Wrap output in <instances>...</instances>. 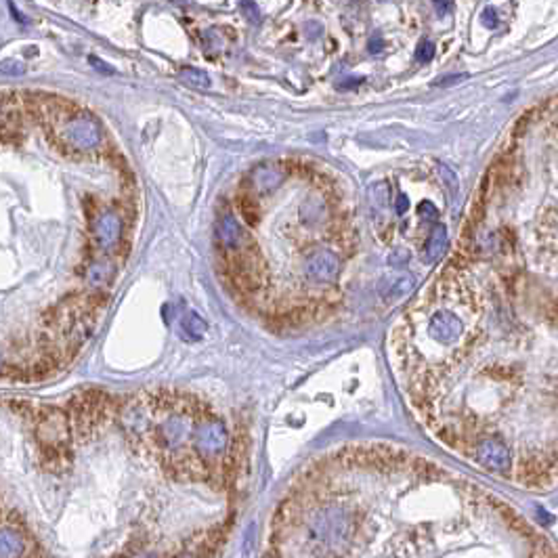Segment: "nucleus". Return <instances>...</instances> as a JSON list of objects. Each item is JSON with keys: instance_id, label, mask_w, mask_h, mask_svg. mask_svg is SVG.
I'll list each match as a JSON object with an SVG mask.
<instances>
[{"instance_id": "27", "label": "nucleus", "mask_w": 558, "mask_h": 558, "mask_svg": "<svg viewBox=\"0 0 558 558\" xmlns=\"http://www.w3.org/2000/svg\"><path fill=\"white\" fill-rule=\"evenodd\" d=\"M395 208H397V214H405L407 208H410V198L405 193H399L397 202H395Z\"/></svg>"}, {"instance_id": "22", "label": "nucleus", "mask_w": 558, "mask_h": 558, "mask_svg": "<svg viewBox=\"0 0 558 558\" xmlns=\"http://www.w3.org/2000/svg\"><path fill=\"white\" fill-rule=\"evenodd\" d=\"M481 21H483V26H485V28H489V30L497 28V24H499V19H497V11H495L493 6H487V9L483 11V17H481Z\"/></svg>"}, {"instance_id": "13", "label": "nucleus", "mask_w": 558, "mask_h": 558, "mask_svg": "<svg viewBox=\"0 0 558 558\" xmlns=\"http://www.w3.org/2000/svg\"><path fill=\"white\" fill-rule=\"evenodd\" d=\"M113 273H116V269L109 260H93L84 273V279L93 290H101L105 283L113 278Z\"/></svg>"}, {"instance_id": "2", "label": "nucleus", "mask_w": 558, "mask_h": 558, "mask_svg": "<svg viewBox=\"0 0 558 558\" xmlns=\"http://www.w3.org/2000/svg\"><path fill=\"white\" fill-rule=\"evenodd\" d=\"M34 435L40 450V460L57 470L70 462V416L57 407L34 410Z\"/></svg>"}, {"instance_id": "12", "label": "nucleus", "mask_w": 558, "mask_h": 558, "mask_svg": "<svg viewBox=\"0 0 558 558\" xmlns=\"http://www.w3.org/2000/svg\"><path fill=\"white\" fill-rule=\"evenodd\" d=\"M418 285V279L414 278L412 273H403V275H395V278H386L380 283V294L384 298H397L403 296L407 292H414Z\"/></svg>"}, {"instance_id": "29", "label": "nucleus", "mask_w": 558, "mask_h": 558, "mask_svg": "<svg viewBox=\"0 0 558 558\" xmlns=\"http://www.w3.org/2000/svg\"><path fill=\"white\" fill-rule=\"evenodd\" d=\"M464 78H466V73H455V76H447V78L437 80V84H439V86H450L452 82H460V80H464Z\"/></svg>"}, {"instance_id": "5", "label": "nucleus", "mask_w": 558, "mask_h": 558, "mask_svg": "<svg viewBox=\"0 0 558 558\" xmlns=\"http://www.w3.org/2000/svg\"><path fill=\"white\" fill-rule=\"evenodd\" d=\"M93 242L101 250H113L122 240V216L107 208L93 218Z\"/></svg>"}, {"instance_id": "20", "label": "nucleus", "mask_w": 558, "mask_h": 558, "mask_svg": "<svg viewBox=\"0 0 558 558\" xmlns=\"http://www.w3.org/2000/svg\"><path fill=\"white\" fill-rule=\"evenodd\" d=\"M435 57V44L430 40H420L416 46V61L418 64H428Z\"/></svg>"}, {"instance_id": "11", "label": "nucleus", "mask_w": 558, "mask_h": 558, "mask_svg": "<svg viewBox=\"0 0 558 558\" xmlns=\"http://www.w3.org/2000/svg\"><path fill=\"white\" fill-rule=\"evenodd\" d=\"M28 554V542L17 527L0 529V557H24Z\"/></svg>"}, {"instance_id": "28", "label": "nucleus", "mask_w": 558, "mask_h": 558, "mask_svg": "<svg viewBox=\"0 0 558 558\" xmlns=\"http://www.w3.org/2000/svg\"><path fill=\"white\" fill-rule=\"evenodd\" d=\"M432 4L439 15H447L452 11V0H432Z\"/></svg>"}, {"instance_id": "7", "label": "nucleus", "mask_w": 558, "mask_h": 558, "mask_svg": "<svg viewBox=\"0 0 558 558\" xmlns=\"http://www.w3.org/2000/svg\"><path fill=\"white\" fill-rule=\"evenodd\" d=\"M464 332V323L452 311H437L428 319V336L439 345H454Z\"/></svg>"}, {"instance_id": "30", "label": "nucleus", "mask_w": 558, "mask_h": 558, "mask_svg": "<svg viewBox=\"0 0 558 558\" xmlns=\"http://www.w3.org/2000/svg\"><path fill=\"white\" fill-rule=\"evenodd\" d=\"M88 61H91V64H93V66H95V68H97V70L103 71V73H113V70H111V68H109V66H107V64H103V61H99V59H97V57H91V59H88Z\"/></svg>"}, {"instance_id": "10", "label": "nucleus", "mask_w": 558, "mask_h": 558, "mask_svg": "<svg viewBox=\"0 0 558 558\" xmlns=\"http://www.w3.org/2000/svg\"><path fill=\"white\" fill-rule=\"evenodd\" d=\"M285 176H288V173L279 164H260L248 176V187H250L248 191H254V193L275 191L281 187Z\"/></svg>"}, {"instance_id": "26", "label": "nucleus", "mask_w": 558, "mask_h": 558, "mask_svg": "<svg viewBox=\"0 0 558 558\" xmlns=\"http://www.w3.org/2000/svg\"><path fill=\"white\" fill-rule=\"evenodd\" d=\"M0 71H4V73H24V66L13 61V59H6V61L0 64Z\"/></svg>"}, {"instance_id": "24", "label": "nucleus", "mask_w": 558, "mask_h": 558, "mask_svg": "<svg viewBox=\"0 0 558 558\" xmlns=\"http://www.w3.org/2000/svg\"><path fill=\"white\" fill-rule=\"evenodd\" d=\"M407 258H410V252L407 250H395L392 254H390V265L392 267H401V265H405L407 263Z\"/></svg>"}, {"instance_id": "4", "label": "nucleus", "mask_w": 558, "mask_h": 558, "mask_svg": "<svg viewBox=\"0 0 558 558\" xmlns=\"http://www.w3.org/2000/svg\"><path fill=\"white\" fill-rule=\"evenodd\" d=\"M193 441H196V450L204 457L220 455L229 445V432L220 420L204 418L196 426Z\"/></svg>"}, {"instance_id": "15", "label": "nucleus", "mask_w": 558, "mask_h": 558, "mask_svg": "<svg viewBox=\"0 0 558 558\" xmlns=\"http://www.w3.org/2000/svg\"><path fill=\"white\" fill-rule=\"evenodd\" d=\"M178 325H181L183 334H185L187 338H191V340H200V338L204 336L206 328H208V323H206L200 315L193 313V311H187V313L181 315Z\"/></svg>"}, {"instance_id": "16", "label": "nucleus", "mask_w": 558, "mask_h": 558, "mask_svg": "<svg viewBox=\"0 0 558 558\" xmlns=\"http://www.w3.org/2000/svg\"><path fill=\"white\" fill-rule=\"evenodd\" d=\"M238 208L242 212L245 225L254 227L258 223V202L250 191H240L238 193Z\"/></svg>"}, {"instance_id": "17", "label": "nucleus", "mask_w": 558, "mask_h": 558, "mask_svg": "<svg viewBox=\"0 0 558 558\" xmlns=\"http://www.w3.org/2000/svg\"><path fill=\"white\" fill-rule=\"evenodd\" d=\"M178 78L189 86V88H196V91H208L212 80L206 71L198 70V68H183L178 71Z\"/></svg>"}, {"instance_id": "23", "label": "nucleus", "mask_w": 558, "mask_h": 558, "mask_svg": "<svg viewBox=\"0 0 558 558\" xmlns=\"http://www.w3.org/2000/svg\"><path fill=\"white\" fill-rule=\"evenodd\" d=\"M420 214H422L426 220H437V218H439V208H435L432 202H424V204L420 206Z\"/></svg>"}, {"instance_id": "32", "label": "nucleus", "mask_w": 558, "mask_h": 558, "mask_svg": "<svg viewBox=\"0 0 558 558\" xmlns=\"http://www.w3.org/2000/svg\"><path fill=\"white\" fill-rule=\"evenodd\" d=\"M0 370H2V355H0Z\"/></svg>"}, {"instance_id": "25", "label": "nucleus", "mask_w": 558, "mask_h": 558, "mask_svg": "<svg viewBox=\"0 0 558 558\" xmlns=\"http://www.w3.org/2000/svg\"><path fill=\"white\" fill-rule=\"evenodd\" d=\"M367 51L372 53V55H376V53H382L384 51V38L380 34H374L370 40H367Z\"/></svg>"}, {"instance_id": "8", "label": "nucleus", "mask_w": 558, "mask_h": 558, "mask_svg": "<svg viewBox=\"0 0 558 558\" xmlns=\"http://www.w3.org/2000/svg\"><path fill=\"white\" fill-rule=\"evenodd\" d=\"M214 235H216V245L223 248L225 252L244 248V229L229 210L218 212V218L214 223Z\"/></svg>"}, {"instance_id": "19", "label": "nucleus", "mask_w": 558, "mask_h": 558, "mask_svg": "<svg viewBox=\"0 0 558 558\" xmlns=\"http://www.w3.org/2000/svg\"><path fill=\"white\" fill-rule=\"evenodd\" d=\"M370 204L372 208L384 210L388 206V185L386 183H376L370 189Z\"/></svg>"}, {"instance_id": "3", "label": "nucleus", "mask_w": 558, "mask_h": 558, "mask_svg": "<svg viewBox=\"0 0 558 558\" xmlns=\"http://www.w3.org/2000/svg\"><path fill=\"white\" fill-rule=\"evenodd\" d=\"M111 412H113L111 399L105 392L99 390L82 392L71 401V428L78 432V437L88 439L93 432H97L103 426Z\"/></svg>"}, {"instance_id": "1", "label": "nucleus", "mask_w": 558, "mask_h": 558, "mask_svg": "<svg viewBox=\"0 0 558 558\" xmlns=\"http://www.w3.org/2000/svg\"><path fill=\"white\" fill-rule=\"evenodd\" d=\"M40 116L49 131V137L64 151L86 153L97 149L103 141V128L99 120L88 111L57 101H46L40 107Z\"/></svg>"}, {"instance_id": "14", "label": "nucleus", "mask_w": 558, "mask_h": 558, "mask_svg": "<svg viewBox=\"0 0 558 558\" xmlns=\"http://www.w3.org/2000/svg\"><path fill=\"white\" fill-rule=\"evenodd\" d=\"M445 248H447V229H445V225H435V229L428 238V244L424 248V260L437 263L443 256Z\"/></svg>"}, {"instance_id": "18", "label": "nucleus", "mask_w": 558, "mask_h": 558, "mask_svg": "<svg viewBox=\"0 0 558 558\" xmlns=\"http://www.w3.org/2000/svg\"><path fill=\"white\" fill-rule=\"evenodd\" d=\"M300 218L305 223H317L321 218H325V204L319 200H309L300 206Z\"/></svg>"}, {"instance_id": "6", "label": "nucleus", "mask_w": 558, "mask_h": 558, "mask_svg": "<svg viewBox=\"0 0 558 558\" xmlns=\"http://www.w3.org/2000/svg\"><path fill=\"white\" fill-rule=\"evenodd\" d=\"M305 273L307 278L319 283L336 281V278L340 275V256L332 250H317L307 258Z\"/></svg>"}, {"instance_id": "21", "label": "nucleus", "mask_w": 558, "mask_h": 558, "mask_svg": "<svg viewBox=\"0 0 558 558\" xmlns=\"http://www.w3.org/2000/svg\"><path fill=\"white\" fill-rule=\"evenodd\" d=\"M240 9L248 17L250 24H260V11H258V4L254 0H240Z\"/></svg>"}, {"instance_id": "9", "label": "nucleus", "mask_w": 558, "mask_h": 558, "mask_svg": "<svg viewBox=\"0 0 558 558\" xmlns=\"http://www.w3.org/2000/svg\"><path fill=\"white\" fill-rule=\"evenodd\" d=\"M475 457H477V462H479L483 468H487L489 472H499V475H504V472H508L510 466H512V454H510V450H508L504 443L493 441V439H487V441L479 443V447H477V452H475Z\"/></svg>"}, {"instance_id": "31", "label": "nucleus", "mask_w": 558, "mask_h": 558, "mask_svg": "<svg viewBox=\"0 0 558 558\" xmlns=\"http://www.w3.org/2000/svg\"><path fill=\"white\" fill-rule=\"evenodd\" d=\"M361 82H363V78H350V80L340 82L338 88H352V86H357V84H361Z\"/></svg>"}]
</instances>
